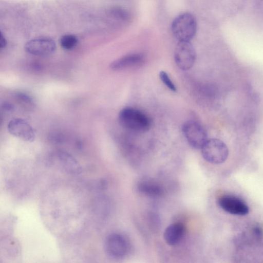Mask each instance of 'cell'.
<instances>
[{
	"label": "cell",
	"mask_w": 263,
	"mask_h": 263,
	"mask_svg": "<svg viewBox=\"0 0 263 263\" xmlns=\"http://www.w3.org/2000/svg\"><path fill=\"white\" fill-rule=\"evenodd\" d=\"M119 121L125 128L138 133L147 131L151 125V120L147 115L130 107H125L121 110Z\"/></svg>",
	"instance_id": "obj_1"
},
{
	"label": "cell",
	"mask_w": 263,
	"mask_h": 263,
	"mask_svg": "<svg viewBox=\"0 0 263 263\" xmlns=\"http://www.w3.org/2000/svg\"><path fill=\"white\" fill-rule=\"evenodd\" d=\"M171 30L174 36L179 41H190L196 32V18L191 13L180 14L173 20Z\"/></svg>",
	"instance_id": "obj_2"
},
{
	"label": "cell",
	"mask_w": 263,
	"mask_h": 263,
	"mask_svg": "<svg viewBox=\"0 0 263 263\" xmlns=\"http://www.w3.org/2000/svg\"><path fill=\"white\" fill-rule=\"evenodd\" d=\"M200 149L204 159L214 164L223 163L229 155L227 145L218 139H208Z\"/></svg>",
	"instance_id": "obj_3"
},
{
	"label": "cell",
	"mask_w": 263,
	"mask_h": 263,
	"mask_svg": "<svg viewBox=\"0 0 263 263\" xmlns=\"http://www.w3.org/2000/svg\"><path fill=\"white\" fill-rule=\"evenodd\" d=\"M175 62L182 70H188L194 65L196 52L190 41H179L174 51Z\"/></svg>",
	"instance_id": "obj_4"
},
{
	"label": "cell",
	"mask_w": 263,
	"mask_h": 263,
	"mask_svg": "<svg viewBox=\"0 0 263 263\" xmlns=\"http://www.w3.org/2000/svg\"><path fill=\"white\" fill-rule=\"evenodd\" d=\"M182 132L189 144L196 149H200L208 140L205 129L195 121L190 120L184 123Z\"/></svg>",
	"instance_id": "obj_5"
},
{
	"label": "cell",
	"mask_w": 263,
	"mask_h": 263,
	"mask_svg": "<svg viewBox=\"0 0 263 263\" xmlns=\"http://www.w3.org/2000/svg\"><path fill=\"white\" fill-rule=\"evenodd\" d=\"M129 243L122 234L115 233L107 236L105 241V247L107 253L116 258H121L127 254Z\"/></svg>",
	"instance_id": "obj_6"
},
{
	"label": "cell",
	"mask_w": 263,
	"mask_h": 263,
	"mask_svg": "<svg viewBox=\"0 0 263 263\" xmlns=\"http://www.w3.org/2000/svg\"><path fill=\"white\" fill-rule=\"evenodd\" d=\"M219 206L225 212L235 215L243 216L249 212L247 203L240 198L232 195H224L218 200Z\"/></svg>",
	"instance_id": "obj_7"
},
{
	"label": "cell",
	"mask_w": 263,
	"mask_h": 263,
	"mask_svg": "<svg viewBox=\"0 0 263 263\" xmlns=\"http://www.w3.org/2000/svg\"><path fill=\"white\" fill-rule=\"evenodd\" d=\"M56 49L54 41L49 37H39L30 40L25 45V51L32 55L46 56L53 53Z\"/></svg>",
	"instance_id": "obj_8"
},
{
	"label": "cell",
	"mask_w": 263,
	"mask_h": 263,
	"mask_svg": "<svg viewBox=\"0 0 263 263\" xmlns=\"http://www.w3.org/2000/svg\"><path fill=\"white\" fill-rule=\"evenodd\" d=\"M8 129L11 135L24 141H32L35 138L33 128L22 119L11 120L8 124Z\"/></svg>",
	"instance_id": "obj_9"
},
{
	"label": "cell",
	"mask_w": 263,
	"mask_h": 263,
	"mask_svg": "<svg viewBox=\"0 0 263 263\" xmlns=\"http://www.w3.org/2000/svg\"><path fill=\"white\" fill-rule=\"evenodd\" d=\"M186 229L181 222H174L168 226L163 233V238L170 246H176L180 243L185 234Z\"/></svg>",
	"instance_id": "obj_10"
},
{
	"label": "cell",
	"mask_w": 263,
	"mask_h": 263,
	"mask_svg": "<svg viewBox=\"0 0 263 263\" xmlns=\"http://www.w3.org/2000/svg\"><path fill=\"white\" fill-rule=\"evenodd\" d=\"M143 61V57L142 54H129L114 61L111 64L110 67L115 70H122L140 64Z\"/></svg>",
	"instance_id": "obj_11"
},
{
	"label": "cell",
	"mask_w": 263,
	"mask_h": 263,
	"mask_svg": "<svg viewBox=\"0 0 263 263\" xmlns=\"http://www.w3.org/2000/svg\"><path fill=\"white\" fill-rule=\"evenodd\" d=\"M138 190L141 193L154 197L161 196L164 190L158 183L151 180H143L137 185Z\"/></svg>",
	"instance_id": "obj_12"
},
{
	"label": "cell",
	"mask_w": 263,
	"mask_h": 263,
	"mask_svg": "<svg viewBox=\"0 0 263 263\" xmlns=\"http://www.w3.org/2000/svg\"><path fill=\"white\" fill-rule=\"evenodd\" d=\"M95 208V210L98 214L104 216L109 213L111 204L108 198L100 197L96 200Z\"/></svg>",
	"instance_id": "obj_13"
},
{
	"label": "cell",
	"mask_w": 263,
	"mask_h": 263,
	"mask_svg": "<svg viewBox=\"0 0 263 263\" xmlns=\"http://www.w3.org/2000/svg\"><path fill=\"white\" fill-rule=\"evenodd\" d=\"M78 39L72 34H65L60 40L61 47L65 50L73 49L77 44Z\"/></svg>",
	"instance_id": "obj_14"
},
{
	"label": "cell",
	"mask_w": 263,
	"mask_h": 263,
	"mask_svg": "<svg viewBox=\"0 0 263 263\" xmlns=\"http://www.w3.org/2000/svg\"><path fill=\"white\" fill-rule=\"evenodd\" d=\"M159 78L162 83L171 91H176L177 88L172 81L168 74L164 71H161L159 73Z\"/></svg>",
	"instance_id": "obj_15"
},
{
	"label": "cell",
	"mask_w": 263,
	"mask_h": 263,
	"mask_svg": "<svg viewBox=\"0 0 263 263\" xmlns=\"http://www.w3.org/2000/svg\"><path fill=\"white\" fill-rule=\"evenodd\" d=\"M111 15L116 19L126 21L129 18L128 13L124 9L119 8H114L110 12Z\"/></svg>",
	"instance_id": "obj_16"
},
{
	"label": "cell",
	"mask_w": 263,
	"mask_h": 263,
	"mask_svg": "<svg viewBox=\"0 0 263 263\" xmlns=\"http://www.w3.org/2000/svg\"><path fill=\"white\" fill-rule=\"evenodd\" d=\"M7 45V41L0 31V49L4 48Z\"/></svg>",
	"instance_id": "obj_17"
}]
</instances>
